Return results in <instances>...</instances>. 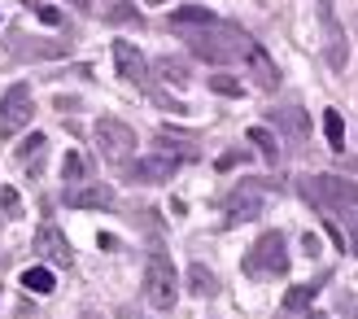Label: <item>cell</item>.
Instances as JSON below:
<instances>
[{
    "label": "cell",
    "instance_id": "cell-3",
    "mask_svg": "<svg viewBox=\"0 0 358 319\" xmlns=\"http://www.w3.org/2000/svg\"><path fill=\"white\" fill-rule=\"evenodd\" d=\"M145 297H149V306H157V311H171L175 297H179V276H175L171 258L162 250H153L149 262H145Z\"/></svg>",
    "mask_w": 358,
    "mask_h": 319
},
{
    "label": "cell",
    "instance_id": "cell-12",
    "mask_svg": "<svg viewBox=\"0 0 358 319\" xmlns=\"http://www.w3.org/2000/svg\"><path fill=\"white\" fill-rule=\"evenodd\" d=\"M245 62H249V70H254V83L262 87V92H275V87H280V70H275V62L266 57L258 44L245 52Z\"/></svg>",
    "mask_w": 358,
    "mask_h": 319
},
{
    "label": "cell",
    "instance_id": "cell-16",
    "mask_svg": "<svg viewBox=\"0 0 358 319\" xmlns=\"http://www.w3.org/2000/svg\"><path fill=\"white\" fill-rule=\"evenodd\" d=\"M22 289L44 297V293H52V289H57V276H52L48 267H27V271H22Z\"/></svg>",
    "mask_w": 358,
    "mask_h": 319
},
{
    "label": "cell",
    "instance_id": "cell-26",
    "mask_svg": "<svg viewBox=\"0 0 358 319\" xmlns=\"http://www.w3.org/2000/svg\"><path fill=\"white\" fill-rule=\"evenodd\" d=\"M236 162H241V153H223V157H219V171H227V166H236Z\"/></svg>",
    "mask_w": 358,
    "mask_h": 319
},
{
    "label": "cell",
    "instance_id": "cell-19",
    "mask_svg": "<svg viewBox=\"0 0 358 319\" xmlns=\"http://www.w3.org/2000/svg\"><path fill=\"white\" fill-rule=\"evenodd\" d=\"M315 293H319V285H293L284 293V311H306L315 302Z\"/></svg>",
    "mask_w": 358,
    "mask_h": 319
},
{
    "label": "cell",
    "instance_id": "cell-22",
    "mask_svg": "<svg viewBox=\"0 0 358 319\" xmlns=\"http://www.w3.org/2000/svg\"><path fill=\"white\" fill-rule=\"evenodd\" d=\"M275 122H280V127H289L297 140L310 132V122H306V114H301V110H280V114H275Z\"/></svg>",
    "mask_w": 358,
    "mask_h": 319
},
{
    "label": "cell",
    "instance_id": "cell-7",
    "mask_svg": "<svg viewBox=\"0 0 358 319\" xmlns=\"http://www.w3.org/2000/svg\"><path fill=\"white\" fill-rule=\"evenodd\" d=\"M262 201H266V192H262L258 184H236V188L227 192L223 210H227V219H231V223H249V219H258V215H262Z\"/></svg>",
    "mask_w": 358,
    "mask_h": 319
},
{
    "label": "cell",
    "instance_id": "cell-14",
    "mask_svg": "<svg viewBox=\"0 0 358 319\" xmlns=\"http://www.w3.org/2000/svg\"><path fill=\"white\" fill-rule=\"evenodd\" d=\"M206 22H214V13H210L206 5H184V9H175V13H171V27H175V31L206 27Z\"/></svg>",
    "mask_w": 358,
    "mask_h": 319
},
{
    "label": "cell",
    "instance_id": "cell-27",
    "mask_svg": "<svg viewBox=\"0 0 358 319\" xmlns=\"http://www.w3.org/2000/svg\"><path fill=\"white\" fill-rule=\"evenodd\" d=\"M66 5H79V9H83V13H92V9H96V5H101V0H66Z\"/></svg>",
    "mask_w": 358,
    "mask_h": 319
},
{
    "label": "cell",
    "instance_id": "cell-18",
    "mask_svg": "<svg viewBox=\"0 0 358 319\" xmlns=\"http://www.w3.org/2000/svg\"><path fill=\"white\" fill-rule=\"evenodd\" d=\"M62 180H66L70 188L87 180V162H83V153H75V149L66 153V162H62Z\"/></svg>",
    "mask_w": 358,
    "mask_h": 319
},
{
    "label": "cell",
    "instance_id": "cell-10",
    "mask_svg": "<svg viewBox=\"0 0 358 319\" xmlns=\"http://www.w3.org/2000/svg\"><path fill=\"white\" fill-rule=\"evenodd\" d=\"M66 206H75V210H110L114 206V188L110 184H75V188H66Z\"/></svg>",
    "mask_w": 358,
    "mask_h": 319
},
{
    "label": "cell",
    "instance_id": "cell-5",
    "mask_svg": "<svg viewBox=\"0 0 358 319\" xmlns=\"http://www.w3.org/2000/svg\"><path fill=\"white\" fill-rule=\"evenodd\" d=\"M245 271L249 276H284L289 271V250H284L280 232H262L254 241V250L245 254Z\"/></svg>",
    "mask_w": 358,
    "mask_h": 319
},
{
    "label": "cell",
    "instance_id": "cell-28",
    "mask_svg": "<svg viewBox=\"0 0 358 319\" xmlns=\"http://www.w3.org/2000/svg\"><path fill=\"white\" fill-rule=\"evenodd\" d=\"M354 254H358V241H354Z\"/></svg>",
    "mask_w": 358,
    "mask_h": 319
},
{
    "label": "cell",
    "instance_id": "cell-2",
    "mask_svg": "<svg viewBox=\"0 0 358 319\" xmlns=\"http://www.w3.org/2000/svg\"><path fill=\"white\" fill-rule=\"evenodd\" d=\"M301 197L324 210V219L358 215V184L341 180V175H310V180H301Z\"/></svg>",
    "mask_w": 358,
    "mask_h": 319
},
{
    "label": "cell",
    "instance_id": "cell-1",
    "mask_svg": "<svg viewBox=\"0 0 358 319\" xmlns=\"http://www.w3.org/2000/svg\"><path fill=\"white\" fill-rule=\"evenodd\" d=\"M188 48H192V57H201V62H214V66H231V62H241L249 48H254V40L241 31V27H227V22H206V27H188Z\"/></svg>",
    "mask_w": 358,
    "mask_h": 319
},
{
    "label": "cell",
    "instance_id": "cell-17",
    "mask_svg": "<svg viewBox=\"0 0 358 319\" xmlns=\"http://www.w3.org/2000/svg\"><path fill=\"white\" fill-rule=\"evenodd\" d=\"M249 145H258V153L266 162H280V145H275V136L266 127H249Z\"/></svg>",
    "mask_w": 358,
    "mask_h": 319
},
{
    "label": "cell",
    "instance_id": "cell-15",
    "mask_svg": "<svg viewBox=\"0 0 358 319\" xmlns=\"http://www.w3.org/2000/svg\"><path fill=\"white\" fill-rule=\"evenodd\" d=\"M188 289H192L196 297H214V293H219V280H214V271H210V267L192 262V267H188Z\"/></svg>",
    "mask_w": 358,
    "mask_h": 319
},
{
    "label": "cell",
    "instance_id": "cell-13",
    "mask_svg": "<svg viewBox=\"0 0 358 319\" xmlns=\"http://www.w3.org/2000/svg\"><path fill=\"white\" fill-rule=\"evenodd\" d=\"M44 149H48V136H40V132H35V136H27L22 140V145H17V166H22V171H31V175H40V157H44Z\"/></svg>",
    "mask_w": 358,
    "mask_h": 319
},
{
    "label": "cell",
    "instance_id": "cell-8",
    "mask_svg": "<svg viewBox=\"0 0 358 319\" xmlns=\"http://www.w3.org/2000/svg\"><path fill=\"white\" fill-rule=\"evenodd\" d=\"M114 66H118V75L127 79V83H136V87L149 83V62H145V52H140L136 44L118 40V44H114Z\"/></svg>",
    "mask_w": 358,
    "mask_h": 319
},
{
    "label": "cell",
    "instance_id": "cell-20",
    "mask_svg": "<svg viewBox=\"0 0 358 319\" xmlns=\"http://www.w3.org/2000/svg\"><path fill=\"white\" fill-rule=\"evenodd\" d=\"M324 136H328V145H332V149H345V118L336 114V110L324 114Z\"/></svg>",
    "mask_w": 358,
    "mask_h": 319
},
{
    "label": "cell",
    "instance_id": "cell-11",
    "mask_svg": "<svg viewBox=\"0 0 358 319\" xmlns=\"http://www.w3.org/2000/svg\"><path fill=\"white\" fill-rule=\"evenodd\" d=\"M175 166H179V157H171V153H149V157H140V162L131 166V180L136 184H162V180H171L175 175Z\"/></svg>",
    "mask_w": 358,
    "mask_h": 319
},
{
    "label": "cell",
    "instance_id": "cell-24",
    "mask_svg": "<svg viewBox=\"0 0 358 319\" xmlns=\"http://www.w3.org/2000/svg\"><path fill=\"white\" fill-rule=\"evenodd\" d=\"M27 5L35 9V17H40V22H48V27H57V22H62V13L52 9V5H40V0H27Z\"/></svg>",
    "mask_w": 358,
    "mask_h": 319
},
{
    "label": "cell",
    "instance_id": "cell-4",
    "mask_svg": "<svg viewBox=\"0 0 358 319\" xmlns=\"http://www.w3.org/2000/svg\"><path fill=\"white\" fill-rule=\"evenodd\" d=\"M92 136H96V145H101V157H105V162H114V166H122V162L136 153V132H131L122 118H114V114L96 118Z\"/></svg>",
    "mask_w": 358,
    "mask_h": 319
},
{
    "label": "cell",
    "instance_id": "cell-9",
    "mask_svg": "<svg viewBox=\"0 0 358 319\" xmlns=\"http://www.w3.org/2000/svg\"><path fill=\"white\" fill-rule=\"evenodd\" d=\"M35 254L48 258V262H57V267H70V262H75V254H70V241H66L52 223H40V232H35Z\"/></svg>",
    "mask_w": 358,
    "mask_h": 319
},
{
    "label": "cell",
    "instance_id": "cell-6",
    "mask_svg": "<svg viewBox=\"0 0 358 319\" xmlns=\"http://www.w3.org/2000/svg\"><path fill=\"white\" fill-rule=\"evenodd\" d=\"M35 118V101L27 83H13L5 97H0V136H17L22 127H31Z\"/></svg>",
    "mask_w": 358,
    "mask_h": 319
},
{
    "label": "cell",
    "instance_id": "cell-21",
    "mask_svg": "<svg viewBox=\"0 0 358 319\" xmlns=\"http://www.w3.org/2000/svg\"><path fill=\"white\" fill-rule=\"evenodd\" d=\"M157 75H162L166 83H175V87H184V83H188L184 62H175V57H162V62H157Z\"/></svg>",
    "mask_w": 358,
    "mask_h": 319
},
{
    "label": "cell",
    "instance_id": "cell-23",
    "mask_svg": "<svg viewBox=\"0 0 358 319\" xmlns=\"http://www.w3.org/2000/svg\"><path fill=\"white\" fill-rule=\"evenodd\" d=\"M210 87L219 97H241V79H231V75H210Z\"/></svg>",
    "mask_w": 358,
    "mask_h": 319
},
{
    "label": "cell",
    "instance_id": "cell-25",
    "mask_svg": "<svg viewBox=\"0 0 358 319\" xmlns=\"http://www.w3.org/2000/svg\"><path fill=\"white\" fill-rule=\"evenodd\" d=\"M0 210L13 219V215H22V201H17V192L13 188H0Z\"/></svg>",
    "mask_w": 358,
    "mask_h": 319
}]
</instances>
